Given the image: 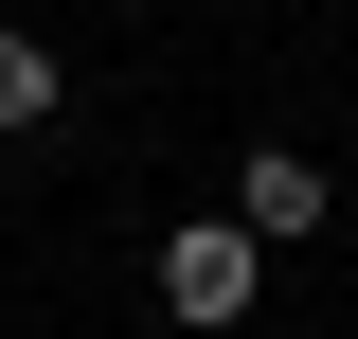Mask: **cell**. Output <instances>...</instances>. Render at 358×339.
<instances>
[{
  "label": "cell",
  "instance_id": "1",
  "mask_svg": "<svg viewBox=\"0 0 358 339\" xmlns=\"http://www.w3.org/2000/svg\"><path fill=\"white\" fill-rule=\"evenodd\" d=\"M251 286H268V250L233 232V214H179V232H162V303H179V339L251 322Z\"/></svg>",
  "mask_w": 358,
  "mask_h": 339
},
{
  "label": "cell",
  "instance_id": "2",
  "mask_svg": "<svg viewBox=\"0 0 358 339\" xmlns=\"http://www.w3.org/2000/svg\"><path fill=\"white\" fill-rule=\"evenodd\" d=\"M233 232H251V250H305L322 232V161L305 143H251V161H233Z\"/></svg>",
  "mask_w": 358,
  "mask_h": 339
},
{
  "label": "cell",
  "instance_id": "3",
  "mask_svg": "<svg viewBox=\"0 0 358 339\" xmlns=\"http://www.w3.org/2000/svg\"><path fill=\"white\" fill-rule=\"evenodd\" d=\"M54 107H72V72H54V36H18V18H0V143H36Z\"/></svg>",
  "mask_w": 358,
  "mask_h": 339
}]
</instances>
